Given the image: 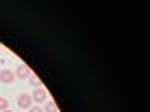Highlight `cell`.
Segmentation results:
<instances>
[{
  "label": "cell",
  "instance_id": "6da1fadb",
  "mask_svg": "<svg viewBox=\"0 0 150 112\" xmlns=\"http://www.w3.org/2000/svg\"><path fill=\"white\" fill-rule=\"evenodd\" d=\"M16 78H20V80L30 78V68L26 66V64H20V66L16 68Z\"/></svg>",
  "mask_w": 150,
  "mask_h": 112
},
{
  "label": "cell",
  "instance_id": "7a4b0ae2",
  "mask_svg": "<svg viewBox=\"0 0 150 112\" xmlns=\"http://www.w3.org/2000/svg\"><path fill=\"white\" fill-rule=\"evenodd\" d=\"M18 106L20 108H30L32 106V96L30 94H20L18 96Z\"/></svg>",
  "mask_w": 150,
  "mask_h": 112
},
{
  "label": "cell",
  "instance_id": "3957f363",
  "mask_svg": "<svg viewBox=\"0 0 150 112\" xmlns=\"http://www.w3.org/2000/svg\"><path fill=\"white\" fill-rule=\"evenodd\" d=\"M32 102H38V104H42V102H46V90L38 88L32 92Z\"/></svg>",
  "mask_w": 150,
  "mask_h": 112
},
{
  "label": "cell",
  "instance_id": "277c9868",
  "mask_svg": "<svg viewBox=\"0 0 150 112\" xmlns=\"http://www.w3.org/2000/svg\"><path fill=\"white\" fill-rule=\"evenodd\" d=\"M0 82H2V84L14 82V72H10V70H0Z\"/></svg>",
  "mask_w": 150,
  "mask_h": 112
},
{
  "label": "cell",
  "instance_id": "5b68a950",
  "mask_svg": "<svg viewBox=\"0 0 150 112\" xmlns=\"http://www.w3.org/2000/svg\"><path fill=\"white\" fill-rule=\"evenodd\" d=\"M0 110H8V98H4V96H0Z\"/></svg>",
  "mask_w": 150,
  "mask_h": 112
},
{
  "label": "cell",
  "instance_id": "8992f818",
  "mask_svg": "<svg viewBox=\"0 0 150 112\" xmlns=\"http://www.w3.org/2000/svg\"><path fill=\"white\" fill-rule=\"evenodd\" d=\"M44 112H58L56 104H54V102H48L46 106H44Z\"/></svg>",
  "mask_w": 150,
  "mask_h": 112
},
{
  "label": "cell",
  "instance_id": "52a82bcc",
  "mask_svg": "<svg viewBox=\"0 0 150 112\" xmlns=\"http://www.w3.org/2000/svg\"><path fill=\"white\" fill-rule=\"evenodd\" d=\"M30 84H32V86H36V88H40V78H38V76H34V74H32V76H30Z\"/></svg>",
  "mask_w": 150,
  "mask_h": 112
},
{
  "label": "cell",
  "instance_id": "ba28073f",
  "mask_svg": "<svg viewBox=\"0 0 150 112\" xmlns=\"http://www.w3.org/2000/svg\"><path fill=\"white\" fill-rule=\"evenodd\" d=\"M28 112H44V108H40V106H30Z\"/></svg>",
  "mask_w": 150,
  "mask_h": 112
},
{
  "label": "cell",
  "instance_id": "9c48e42d",
  "mask_svg": "<svg viewBox=\"0 0 150 112\" xmlns=\"http://www.w3.org/2000/svg\"><path fill=\"white\" fill-rule=\"evenodd\" d=\"M4 112H10V110H4Z\"/></svg>",
  "mask_w": 150,
  "mask_h": 112
}]
</instances>
